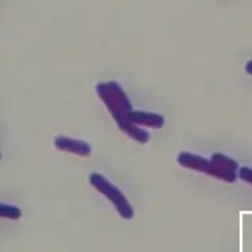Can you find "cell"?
<instances>
[{
    "label": "cell",
    "instance_id": "obj_6",
    "mask_svg": "<svg viewBox=\"0 0 252 252\" xmlns=\"http://www.w3.org/2000/svg\"><path fill=\"white\" fill-rule=\"evenodd\" d=\"M129 121L137 126H148L152 129H160L164 125V118L160 114L148 111H134L129 115Z\"/></svg>",
    "mask_w": 252,
    "mask_h": 252
},
{
    "label": "cell",
    "instance_id": "obj_3",
    "mask_svg": "<svg viewBox=\"0 0 252 252\" xmlns=\"http://www.w3.org/2000/svg\"><path fill=\"white\" fill-rule=\"evenodd\" d=\"M211 177L223 180L226 183H234L239 173V164L232 158L223 154H214L210 159Z\"/></svg>",
    "mask_w": 252,
    "mask_h": 252
},
{
    "label": "cell",
    "instance_id": "obj_7",
    "mask_svg": "<svg viewBox=\"0 0 252 252\" xmlns=\"http://www.w3.org/2000/svg\"><path fill=\"white\" fill-rule=\"evenodd\" d=\"M237 176H239L243 181H246V183L248 184H252V167H241V169H239Z\"/></svg>",
    "mask_w": 252,
    "mask_h": 252
},
{
    "label": "cell",
    "instance_id": "obj_2",
    "mask_svg": "<svg viewBox=\"0 0 252 252\" xmlns=\"http://www.w3.org/2000/svg\"><path fill=\"white\" fill-rule=\"evenodd\" d=\"M89 184L96 188L101 195H104L107 197L110 202L113 203L115 208L118 210V213L121 214L122 218L125 220H132L134 211H133L132 206L129 204L127 199H126L124 193L121 192L120 189L117 188L115 185L108 181L104 176H101L99 173H92L89 176Z\"/></svg>",
    "mask_w": 252,
    "mask_h": 252
},
{
    "label": "cell",
    "instance_id": "obj_5",
    "mask_svg": "<svg viewBox=\"0 0 252 252\" xmlns=\"http://www.w3.org/2000/svg\"><path fill=\"white\" fill-rule=\"evenodd\" d=\"M177 162L180 166L190 169V170L199 171V173H206L208 176H211V166L210 160L206 158L190 154V152H180L177 157Z\"/></svg>",
    "mask_w": 252,
    "mask_h": 252
},
{
    "label": "cell",
    "instance_id": "obj_8",
    "mask_svg": "<svg viewBox=\"0 0 252 252\" xmlns=\"http://www.w3.org/2000/svg\"><path fill=\"white\" fill-rule=\"evenodd\" d=\"M246 71L248 74H251L252 76V61H250V62L246 64Z\"/></svg>",
    "mask_w": 252,
    "mask_h": 252
},
{
    "label": "cell",
    "instance_id": "obj_1",
    "mask_svg": "<svg viewBox=\"0 0 252 252\" xmlns=\"http://www.w3.org/2000/svg\"><path fill=\"white\" fill-rule=\"evenodd\" d=\"M96 92L111 113L114 120L117 121L120 129H124L125 126L132 124L129 121V115L133 111L132 103L118 82H99L96 85Z\"/></svg>",
    "mask_w": 252,
    "mask_h": 252
},
{
    "label": "cell",
    "instance_id": "obj_4",
    "mask_svg": "<svg viewBox=\"0 0 252 252\" xmlns=\"http://www.w3.org/2000/svg\"><path fill=\"white\" fill-rule=\"evenodd\" d=\"M55 147L61 151L70 152V154H76L78 157L87 158L92 154V147L87 141L76 139H69L66 136H58L55 139Z\"/></svg>",
    "mask_w": 252,
    "mask_h": 252
}]
</instances>
